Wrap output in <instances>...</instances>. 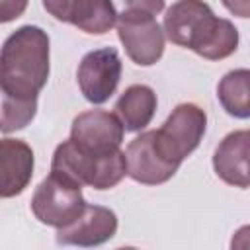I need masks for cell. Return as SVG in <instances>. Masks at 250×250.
<instances>
[{
    "label": "cell",
    "instance_id": "cell-1",
    "mask_svg": "<svg viewBox=\"0 0 250 250\" xmlns=\"http://www.w3.org/2000/svg\"><path fill=\"white\" fill-rule=\"evenodd\" d=\"M164 37L207 61H221L238 49V29L227 18L215 16L209 4L180 0L166 8L162 21Z\"/></svg>",
    "mask_w": 250,
    "mask_h": 250
},
{
    "label": "cell",
    "instance_id": "cell-2",
    "mask_svg": "<svg viewBox=\"0 0 250 250\" xmlns=\"http://www.w3.org/2000/svg\"><path fill=\"white\" fill-rule=\"evenodd\" d=\"M49 35L39 25H21L0 47V88L21 100H37L49 80Z\"/></svg>",
    "mask_w": 250,
    "mask_h": 250
},
{
    "label": "cell",
    "instance_id": "cell-3",
    "mask_svg": "<svg viewBox=\"0 0 250 250\" xmlns=\"http://www.w3.org/2000/svg\"><path fill=\"white\" fill-rule=\"evenodd\" d=\"M164 8L162 0H135L125 2V8L117 14V37L127 57L139 66H152L164 53L166 37L156 21V14Z\"/></svg>",
    "mask_w": 250,
    "mask_h": 250
},
{
    "label": "cell",
    "instance_id": "cell-4",
    "mask_svg": "<svg viewBox=\"0 0 250 250\" xmlns=\"http://www.w3.org/2000/svg\"><path fill=\"white\" fill-rule=\"evenodd\" d=\"M51 172H57L74 184L94 189H111L127 176L125 152L119 148L109 154H90L80 150L70 139L62 141L51 160Z\"/></svg>",
    "mask_w": 250,
    "mask_h": 250
},
{
    "label": "cell",
    "instance_id": "cell-5",
    "mask_svg": "<svg viewBox=\"0 0 250 250\" xmlns=\"http://www.w3.org/2000/svg\"><path fill=\"white\" fill-rule=\"evenodd\" d=\"M207 131V113L197 104H178L166 121L152 131L154 148L172 166L180 164L199 146Z\"/></svg>",
    "mask_w": 250,
    "mask_h": 250
},
{
    "label": "cell",
    "instance_id": "cell-6",
    "mask_svg": "<svg viewBox=\"0 0 250 250\" xmlns=\"http://www.w3.org/2000/svg\"><path fill=\"white\" fill-rule=\"evenodd\" d=\"M84 205L82 188L57 172L43 178L31 197V213L35 219L55 229L70 225L82 213Z\"/></svg>",
    "mask_w": 250,
    "mask_h": 250
},
{
    "label": "cell",
    "instance_id": "cell-7",
    "mask_svg": "<svg viewBox=\"0 0 250 250\" xmlns=\"http://www.w3.org/2000/svg\"><path fill=\"white\" fill-rule=\"evenodd\" d=\"M121 70L123 64L115 47H102L86 53L76 70V82L84 100L94 105L105 104L119 86Z\"/></svg>",
    "mask_w": 250,
    "mask_h": 250
},
{
    "label": "cell",
    "instance_id": "cell-8",
    "mask_svg": "<svg viewBox=\"0 0 250 250\" xmlns=\"http://www.w3.org/2000/svg\"><path fill=\"white\" fill-rule=\"evenodd\" d=\"M123 135L125 131L117 115L105 109L82 111L70 125V141L90 154H109L119 150Z\"/></svg>",
    "mask_w": 250,
    "mask_h": 250
},
{
    "label": "cell",
    "instance_id": "cell-9",
    "mask_svg": "<svg viewBox=\"0 0 250 250\" xmlns=\"http://www.w3.org/2000/svg\"><path fill=\"white\" fill-rule=\"evenodd\" d=\"M117 232V215L104 205H84L82 213L66 227L57 229V244L76 248H96L111 240Z\"/></svg>",
    "mask_w": 250,
    "mask_h": 250
},
{
    "label": "cell",
    "instance_id": "cell-10",
    "mask_svg": "<svg viewBox=\"0 0 250 250\" xmlns=\"http://www.w3.org/2000/svg\"><path fill=\"white\" fill-rule=\"evenodd\" d=\"M43 8L59 21L90 35H104L117 21V10L107 0H45Z\"/></svg>",
    "mask_w": 250,
    "mask_h": 250
},
{
    "label": "cell",
    "instance_id": "cell-11",
    "mask_svg": "<svg viewBox=\"0 0 250 250\" xmlns=\"http://www.w3.org/2000/svg\"><path fill=\"white\" fill-rule=\"evenodd\" d=\"M125 164H127V176L137 184H145V186H160L178 172V168L168 164L154 148L152 131L141 133L127 145Z\"/></svg>",
    "mask_w": 250,
    "mask_h": 250
},
{
    "label": "cell",
    "instance_id": "cell-12",
    "mask_svg": "<svg viewBox=\"0 0 250 250\" xmlns=\"http://www.w3.org/2000/svg\"><path fill=\"white\" fill-rule=\"evenodd\" d=\"M35 156L31 146L20 139H0V199L25 191L33 178Z\"/></svg>",
    "mask_w": 250,
    "mask_h": 250
},
{
    "label": "cell",
    "instance_id": "cell-13",
    "mask_svg": "<svg viewBox=\"0 0 250 250\" xmlns=\"http://www.w3.org/2000/svg\"><path fill=\"white\" fill-rule=\"evenodd\" d=\"M248 148L250 133L246 129L229 133L213 152V170L217 178H221L229 186L246 189L250 186Z\"/></svg>",
    "mask_w": 250,
    "mask_h": 250
},
{
    "label": "cell",
    "instance_id": "cell-14",
    "mask_svg": "<svg viewBox=\"0 0 250 250\" xmlns=\"http://www.w3.org/2000/svg\"><path fill=\"white\" fill-rule=\"evenodd\" d=\"M156 94L146 84H133L115 102V115L127 133L143 131L156 113Z\"/></svg>",
    "mask_w": 250,
    "mask_h": 250
},
{
    "label": "cell",
    "instance_id": "cell-15",
    "mask_svg": "<svg viewBox=\"0 0 250 250\" xmlns=\"http://www.w3.org/2000/svg\"><path fill=\"white\" fill-rule=\"evenodd\" d=\"M217 98L229 115L236 119H248L250 117V70L236 68L227 72L217 84Z\"/></svg>",
    "mask_w": 250,
    "mask_h": 250
},
{
    "label": "cell",
    "instance_id": "cell-16",
    "mask_svg": "<svg viewBox=\"0 0 250 250\" xmlns=\"http://www.w3.org/2000/svg\"><path fill=\"white\" fill-rule=\"evenodd\" d=\"M37 113V100H21L0 88V133L25 129Z\"/></svg>",
    "mask_w": 250,
    "mask_h": 250
},
{
    "label": "cell",
    "instance_id": "cell-17",
    "mask_svg": "<svg viewBox=\"0 0 250 250\" xmlns=\"http://www.w3.org/2000/svg\"><path fill=\"white\" fill-rule=\"evenodd\" d=\"M27 8V2L23 0H0V23L18 20Z\"/></svg>",
    "mask_w": 250,
    "mask_h": 250
},
{
    "label": "cell",
    "instance_id": "cell-18",
    "mask_svg": "<svg viewBox=\"0 0 250 250\" xmlns=\"http://www.w3.org/2000/svg\"><path fill=\"white\" fill-rule=\"evenodd\" d=\"M248 227H242L230 240V250H246L248 248Z\"/></svg>",
    "mask_w": 250,
    "mask_h": 250
},
{
    "label": "cell",
    "instance_id": "cell-19",
    "mask_svg": "<svg viewBox=\"0 0 250 250\" xmlns=\"http://www.w3.org/2000/svg\"><path fill=\"white\" fill-rule=\"evenodd\" d=\"M115 250H139V248H135V246H121V248H115Z\"/></svg>",
    "mask_w": 250,
    "mask_h": 250
}]
</instances>
